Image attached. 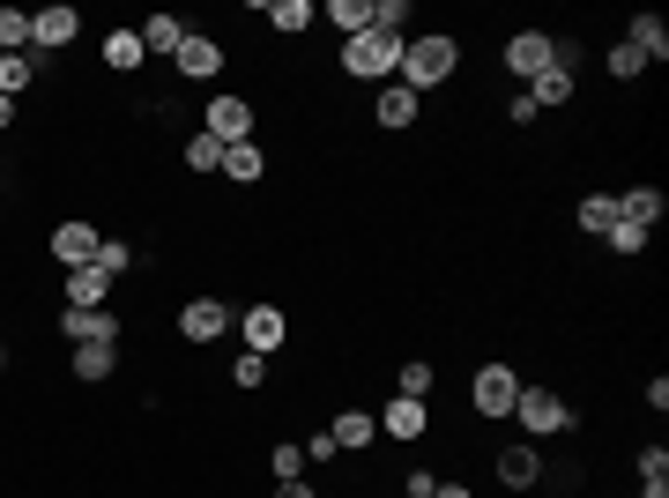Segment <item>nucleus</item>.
<instances>
[{
    "label": "nucleus",
    "mask_w": 669,
    "mask_h": 498,
    "mask_svg": "<svg viewBox=\"0 0 669 498\" xmlns=\"http://www.w3.org/2000/svg\"><path fill=\"white\" fill-rule=\"evenodd\" d=\"M0 52H30V16L23 8H0Z\"/></svg>",
    "instance_id": "obj_30"
},
{
    "label": "nucleus",
    "mask_w": 669,
    "mask_h": 498,
    "mask_svg": "<svg viewBox=\"0 0 669 498\" xmlns=\"http://www.w3.org/2000/svg\"><path fill=\"white\" fill-rule=\"evenodd\" d=\"M0 365H8V349H0Z\"/></svg>",
    "instance_id": "obj_44"
},
{
    "label": "nucleus",
    "mask_w": 669,
    "mask_h": 498,
    "mask_svg": "<svg viewBox=\"0 0 669 498\" xmlns=\"http://www.w3.org/2000/svg\"><path fill=\"white\" fill-rule=\"evenodd\" d=\"M610 75H618V82L647 75V60H640V52H632V45H625V38H618V45H610Z\"/></svg>",
    "instance_id": "obj_34"
},
{
    "label": "nucleus",
    "mask_w": 669,
    "mask_h": 498,
    "mask_svg": "<svg viewBox=\"0 0 669 498\" xmlns=\"http://www.w3.org/2000/svg\"><path fill=\"white\" fill-rule=\"evenodd\" d=\"M261 172H268V156H261V142H231V150H223V179H239V186H253Z\"/></svg>",
    "instance_id": "obj_18"
},
{
    "label": "nucleus",
    "mask_w": 669,
    "mask_h": 498,
    "mask_svg": "<svg viewBox=\"0 0 669 498\" xmlns=\"http://www.w3.org/2000/svg\"><path fill=\"white\" fill-rule=\"evenodd\" d=\"M469 395H476V417H514V402H520V373H514V365H476V387H469Z\"/></svg>",
    "instance_id": "obj_3"
},
{
    "label": "nucleus",
    "mask_w": 669,
    "mask_h": 498,
    "mask_svg": "<svg viewBox=\"0 0 669 498\" xmlns=\"http://www.w3.org/2000/svg\"><path fill=\"white\" fill-rule=\"evenodd\" d=\"M231 379H239V387H261V379H268V357H253V349H246V357L231 365Z\"/></svg>",
    "instance_id": "obj_38"
},
{
    "label": "nucleus",
    "mask_w": 669,
    "mask_h": 498,
    "mask_svg": "<svg viewBox=\"0 0 669 498\" xmlns=\"http://www.w3.org/2000/svg\"><path fill=\"white\" fill-rule=\"evenodd\" d=\"M327 431H335V447H372V431H379V424H372L365 409H343V417L327 424Z\"/></svg>",
    "instance_id": "obj_27"
},
{
    "label": "nucleus",
    "mask_w": 669,
    "mask_h": 498,
    "mask_svg": "<svg viewBox=\"0 0 669 498\" xmlns=\"http://www.w3.org/2000/svg\"><path fill=\"white\" fill-rule=\"evenodd\" d=\"M625 45L640 52V60H669V30H662V16H632V38Z\"/></svg>",
    "instance_id": "obj_21"
},
{
    "label": "nucleus",
    "mask_w": 669,
    "mask_h": 498,
    "mask_svg": "<svg viewBox=\"0 0 669 498\" xmlns=\"http://www.w3.org/2000/svg\"><path fill=\"white\" fill-rule=\"evenodd\" d=\"M8 126H16V98H0V134H8Z\"/></svg>",
    "instance_id": "obj_42"
},
{
    "label": "nucleus",
    "mask_w": 669,
    "mask_h": 498,
    "mask_svg": "<svg viewBox=\"0 0 669 498\" xmlns=\"http://www.w3.org/2000/svg\"><path fill=\"white\" fill-rule=\"evenodd\" d=\"M536 476H544V454L528 447V439H520V447H506V454H498V484H514V491H528Z\"/></svg>",
    "instance_id": "obj_14"
},
{
    "label": "nucleus",
    "mask_w": 669,
    "mask_h": 498,
    "mask_svg": "<svg viewBox=\"0 0 669 498\" xmlns=\"http://www.w3.org/2000/svg\"><path fill=\"white\" fill-rule=\"evenodd\" d=\"M179 156H186V172H223V142H216V134H194Z\"/></svg>",
    "instance_id": "obj_29"
},
{
    "label": "nucleus",
    "mask_w": 669,
    "mask_h": 498,
    "mask_svg": "<svg viewBox=\"0 0 669 498\" xmlns=\"http://www.w3.org/2000/svg\"><path fill=\"white\" fill-rule=\"evenodd\" d=\"M172 60H179V75H186V82H209V75H223V45L209 38V30H186V45H179Z\"/></svg>",
    "instance_id": "obj_10"
},
{
    "label": "nucleus",
    "mask_w": 669,
    "mask_h": 498,
    "mask_svg": "<svg viewBox=\"0 0 669 498\" xmlns=\"http://www.w3.org/2000/svg\"><path fill=\"white\" fill-rule=\"evenodd\" d=\"M126 261H134V253H126L120 238H98V261H90V268H104L112 283H120V275H126Z\"/></svg>",
    "instance_id": "obj_31"
},
{
    "label": "nucleus",
    "mask_w": 669,
    "mask_h": 498,
    "mask_svg": "<svg viewBox=\"0 0 669 498\" xmlns=\"http://www.w3.org/2000/svg\"><path fill=\"white\" fill-rule=\"evenodd\" d=\"M186 30H194V23H179V16H149L134 38H142V52H164V60H172V52L186 45Z\"/></svg>",
    "instance_id": "obj_16"
},
{
    "label": "nucleus",
    "mask_w": 669,
    "mask_h": 498,
    "mask_svg": "<svg viewBox=\"0 0 669 498\" xmlns=\"http://www.w3.org/2000/svg\"><path fill=\"white\" fill-rule=\"evenodd\" d=\"M395 387H402L409 402H424V395H432V365H424V357H417V365H402V379H395Z\"/></svg>",
    "instance_id": "obj_35"
},
{
    "label": "nucleus",
    "mask_w": 669,
    "mask_h": 498,
    "mask_svg": "<svg viewBox=\"0 0 669 498\" xmlns=\"http://www.w3.org/2000/svg\"><path fill=\"white\" fill-rule=\"evenodd\" d=\"M618 216L625 224H662V194H655V186H632V194H618Z\"/></svg>",
    "instance_id": "obj_23"
},
{
    "label": "nucleus",
    "mask_w": 669,
    "mask_h": 498,
    "mask_svg": "<svg viewBox=\"0 0 669 498\" xmlns=\"http://www.w3.org/2000/svg\"><path fill=\"white\" fill-rule=\"evenodd\" d=\"M52 261H60V275L90 268V261H98V231H90V224H60V231H52Z\"/></svg>",
    "instance_id": "obj_12"
},
{
    "label": "nucleus",
    "mask_w": 669,
    "mask_h": 498,
    "mask_svg": "<svg viewBox=\"0 0 669 498\" xmlns=\"http://www.w3.org/2000/svg\"><path fill=\"white\" fill-rule=\"evenodd\" d=\"M669 476V447L655 439V447H640V484H662Z\"/></svg>",
    "instance_id": "obj_36"
},
{
    "label": "nucleus",
    "mask_w": 669,
    "mask_h": 498,
    "mask_svg": "<svg viewBox=\"0 0 669 498\" xmlns=\"http://www.w3.org/2000/svg\"><path fill=\"white\" fill-rule=\"evenodd\" d=\"M60 291H68V313H98V305L112 298V275L104 268H68L60 275Z\"/></svg>",
    "instance_id": "obj_11"
},
{
    "label": "nucleus",
    "mask_w": 669,
    "mask_h": 498,
    "mask_svg": "<svg viewBox=\"0 0 669 498\" xmlns=\"http://www.w3.org/2000/svg\"><path fill=\"white\" fill-rule=\"evenodd\" d=\"M275 476H283V484H291V476H305V447H297V439H283V447H275Z\"/></svg>",
    "instance_id": "obj_37"
},
{
    "label": "nucleus",
    "mask_w": 669,
    "mask_h": 498,
    "mask_svg": "<svg viewBox=\"0 0 669 498\" xmlns=\"http://www.w3.org/2000/svg\"><path fill=\"white\" fill-rule=\"evenodd\" d=\"M379 431H387V439H424V424H432V409H424V402H409V395H395L387 402V409H379Z\"/></svg>",
    "instance_id": "obj_13"
},
{
    "label": "nucleus",
    "mask_w": 669,
    "mask_h": 498,
    "mask_svg": "<svg viewBox=\"0 0 669 498\" xmlns=\"http://www.w3.org/2000/svg\"><path fill=\"white\" fill-rule=\"evenodd\" d=\"M74 30H82V16H74L68 0H60V8H38V16H30V52H60V45H74Z\"/></svg>",
    "instance_id": "obj_7"
},
{
    "label": "nucleus",
    "mask_w": 669,
    "mask_h": 498,
    "mask_svg": "<svg viewBox=\"0 0 669 498\" xmlns=\"http://www.w3.org/2000/svg\"><path fill=\"white\" fill-rule=\"evenodd\" d=\"M261 16H268L275 30H305L313 23V0H261Z\"/></svg>",
    "instance_id": "obj_28"
},
{
    "label": "nucleus",
    "mask_w": 669,
    "mask_h": 498,
    "mask_svg": "<svg viewBox=\"0 0 669 498\" xmlns=\"http://www.w3.org/2000/svg\"><path fill=\"white\" fill-rule=\"evenodd\" d=\"M201 134H216L223 150H231V142H253V104L231 98V90H216V98H209V126H201Z\"/></svg>",
    "instance_id": "obj_5"
},
{
    "label": "nucleus",
    "mask_w": 669,
    "mask_h": 498,
    "mask_svg": "<svg viewBox=\"0 0 669 498\" xmlns=\"http://www.w3.org/2000/svg\"><path fill=\"white\" fill-rule=\"evenodd\" d=\"M602 238H610V246H618L625 261H632V253H647V231H640V224H625V216H618L610 231H602Z\"/></svg>",
    "instance_id": "obj_32"
},
{
    "label": "nucleus",
    "mask_w": 669,
    "mask_h": 498,
    "mask_svg": "<svg viewBox=\"0 0 669 498\" xmlns=\"http://www.w3.org/2000/svg\"><path fill=\"white\" fill-rule=\"evenodd\" d=\"M142 60H149V52H142V38H134V30H112V38H104V68H120V75H134Z\"/></svg>",
    "instance_id": "obj_24"
},
{
    "label": "nucleus",
    "mask_w": 669,
    "mask_h": 498,
    "mask_svg": "<svg viewBox=\"0 0 669 498\" xmlns=\"http://www.w3.org/2000/svg\"><path fill=\"white\" fill-rule=\"evenodd\" d=\"M372 120H379V126H409V120H417V90H409V82H387L379 104H372Z\"/></svg>",
    "instance_id": "obj_17"
},
{
    "label": "nucleus",
    "mask_w": 669,
    "mask_h": 498,
    "mask_svg": "<svg viewBox=\"0 0 669 498\" xmlns=\"http://www.w3.org/2000/svg\"><path fill=\"white\" fill-rule=\"evenodd\" d=\"M572 216H580V231H588V238H602V231L618 224V194H588Z\"/></svg>",
    "instance_id": "obj_25"
},
{
    "label": "nucleus",
    "mask_w": 669,
    "mask_h": 498,
    "mask_svg": "<svg viewBox=\"0 0 669 498\" xmlns=\"http://www.w3.org/2000/svg\"><path fill=\"white\" fill-rule=\"evenodd\" d=\"M402 23H409V0H372V30H395L402 38Z\"/></svg>",
    "instance_id": "obj_33"
},
{
    "label": "nucleus",
    "mask_w": 669,
    "mask_h": 498,
    "mask_svg": "<svg viewBox=\"0 0 669 498\" xmlns=\"http://www.w3.org/2000/svg\"><path fill=\"white\" fill-rule=\"evenodd\" d=\"M120 343H74V379H112Z\"/></svg>",
    "instance_id": "obj_19"
},
{
    "label": "nucleus",
    "mask_w": 669,
    "mask_h": 498,
    "mask_svg": "<svg viewBox=\"0 0 669 498\" xmlns=\"http://www.w3.org/2000/svg\"><path fill=\"white\" fill-rule=\"evenodd\" d=\"M566 98H572V68H566V60L528 82V104H536V112H544V104H566Z\"/></svg>",
    "instance_id": "obj_22"
},
{
    "label": "nucleus",
    "mask_w": 669,
    "mask_h": 498,
    "mask_svg": "<svg viewBox=\"0 0 669 498\" xmlns=\"http://www.w3.org/2000/svg\"><path fill=\"white\" fill-rule=\"evenodd\" d=\"M432 498H476V491H469V484H439Z\"/></svg>",
    "instance_id": "obj_41"
},
{
    "label": "nucleus",
    "mask_w": 669,
    "mask_h": 498,
    "mask_svg": "<svg viewBox=\"0 0 669 498\" xmlns=\"http://www.w3.org/2000/svg\"><path fill=\"white\" fill-rule=\"evenodd\" d=\"M454 68H462V45H454L446 30H424V38H409V45H402V82H409L417 98H424V90H439Z\"/></svg>",
    "instance_id": "obj_1"
},
{
    "label": "nucleus",
    "mask_w": 669,
    "mask_h": 498,
    "mask_svg": "<svg viewBox=\"0 0 669 498\" xmlns=\"http://www.w3.org/2000/svg\"><path fill=\"white\" fill-rule=\"evenodd\" d=\"M327 23L343 38H357V30H372V0H327Z\"/></svg>",
    "instance_id": "obj_26"
},
{
    "label": "nucleus",
    "mask_w": 669,
    "mask_h": 498,
    "mask_svg": "<svg viewBox=\"0 0 669 498\" xmlns=\"http://www.w3.org/2000/svg\"><path fill=\"white\" fill-rule=\"evenodd\" d=\"M60 335H68V343H120V321H112V313H68V321H60Z\"/></svg>",
    "instance_id": "obj_15"
},
{
    "label": "nucleus",
    "mask_w": 669,
    "mask_h": 498,
    "mask_svg": "<svg viewBox=\"0 0 669 498\" xmlns=\"http://www.w3.org/2000/svg\"><path fill=\"white\" fill-rule=\"evenodd\" d=\"M506 68H514L520 82H536L544 68H558V45H550L544 30H514V38H506Z\"/></svg>",
    "instance_id": "obj_6"
},
{
    "label": "nucleus",
    "mask_w": 669,
    "mask_h": 498,
    "mask_svg": "<svg viewBox=\"0 0 669 498\" xmlns=\"http://www.w3.org/2000/svg\"><path fill=\"white\" fill-rule=\"evenodd\" d=\"M514 417H520V431H528V439H550V431H566V424H572V409L550 395V387H520Z\"/></svg>",
    "instance_id": "obj_4"
},
{
    "label": "nucleus",
    "mask_w": 669,
    "mask_h": 498,
    "mask_svg": "<svg viewBox=\"0 0 669 498\" xmlns=\"http://www.w3.org/2000/svg\"><path fill=\"white\" fill-rule=\"evenodd\" d=\"M402 45H409V38H395V30H357V38H343V68L357 82L402 75Z\"/></svg>",
    "instance_id": "obj_2"
},
{
    "label": "nucleus",
    "mask_w": 669,
    "mask_h": 498,
    "mask_svg": "<svg viewBox=\"0 0 669 498\" xmlns=\"http://www.w3.org/2000/svg\"><path fill=\"white\" fill-rule=\"evenodd\" d=\"M335 454H343V447H335V431H321V439H305V461H335Z\"/></svg>",
    "instance_id": "obj_39"
},
{
    "label": "nucleus",
    "mask_w": 669,
    "mask_h": 498,
    "mask_svg": "<svg viewBox=\"0 0 669 498\" xmlns=\"http://www.w3.org/2000/svg\"><path fill=\"white\" fill-rule=\"evenodd\" d=\"M275 498H321V491H313L305 476H291V484H275Z\"/></svg>",
    "instance_id": "obj_40"
},
{
    "label": "nucleus",
    "mask_w": 669,
    "mask_h": 498,
    "mask_svg": "<svg viewBox=\"0 0 669 498\" xmlns=\"http://www.w3.org/2000/svg\"><path fill=\"white\" fill-rule=\"evenodd\" d=\"M38 82V52H0V98H23Z\"/></svg>",
    "instance_id": "obj_20"
},
{
    "label": "nucleus",
    "mask_w": 669,
    "mask_h": 498,
    "mask_svg": "<svg viewBox=\"0 0 669 498\" xmlns=\"http://www.w3.org/2000/svg\"><path fill=\"white\" fill-rule=\"evenodd\" d=\"M239 335H246V349H253V357H268V349H283V343H291V321H283V305H253L246 321H239Z\"/></svg>",
    "instance_id": "obj_9"
},
{
    "label": "nucleus",
    "mask_w": 669,
    "mask_h": 498,
    "mask_svg": "<svg viewBox=\"0 0 669 498\" xmlns=\"http://www.w3.org/2000/svg\"><path fill=\"white\" fill-rule=\"evenodd\" d=\"M640 498H669V476H662V484H640Z\"/></svg>",
    "instance_id": "obj_43"
},
{
    "label": "nucleus",
    "mask_w": 669,
    "mask_h": 498,
    "mask_svg": "<svg viewBox=\"0 0 669 498\" xmlns=\"http://www.w3.org/2000/svg\"><path fill=\"white\" fill-rule=\"evenodd\" d=\"M223 327H231V305L223 298H186L179 305V335H186V343H216Z\"/></svg>",
    "instance_id": "obj_8"
}]
</instances>
